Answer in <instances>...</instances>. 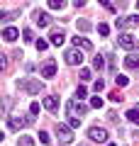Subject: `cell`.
<instances>
[{
  "instance_id": "6da1fadb",
  "label": "cell",
  "mask_w": 139,
  "mask_h": 146,
  "mask_svg": "<svg viewBox=\"0 0 139 146\" xmlns=\"http://www.w3.org/2000/svg\"><path fill=\"white\" fill-rule=\"evenodd\" d=\"M17 88L27 95H37L41 93V80H34V78H20L17 80Z\"/></svg>"
},
{
  "instance_id": "7a4b0ae2",
  "label": "cell",
  "mask_w": 139,
  "mask_h": 146,
  "mask_svg": "<svg viewBox=\"0 0 139 146\" xmlns=\"http://www.w3.org/2000/svg\"><path fill=\"white\" fill-rule=\"evenodd\" d=\"M32 122H34V117H27V119H22V117H17V115H10L7 117V129L10 131H17V129H22V127L25 124H32Z\"/></svg>"
},
{
  "instance_id": "3957f363",
  "label": "cell",
  "mask_w": 139,
  "mask_h": 146,
  "mask_svg": "<svg viewBox=\"0 0 139 146\" xmlns=\"http://www.w3.org/2000/svg\"><path fill=\"white\" fill-rule=\"evenodd\" d=\"M117 44L122 49H127V51H134V46H137V36H134L132 32H122V34L117 36Z\"/></svg>"
},
{
  "instance_id": "277c9868",
  "label": "cell",
  "mask_w": 139,
  "mask_h": 146,
  "mask_svg": "<svg viewBox=\"0 0 139 146\" xmlns=\"http://www.w3.org/2000/svg\"><path fill=\"white\" fill-rule=\"evenodd\" d=\"M88 136H90L93 141H98V144H105V141L110 139L108 129H103V127H90V129H88Z\"/></svg>"
},
{
  "instance_id": "5b68a950",
  "label": "cell",
  "mask_w": 139,
  "mask_h": 146,
  "mask_svg": "<svg viewBox=\"0 0 139 146\" xmlns=\"http://www.w3.org/2000/svg\"><path fill=\"white\" fill-rule=\"evenodd\" d=\"M115 25H117V29H132V27H137V25H139V17H137V15L117 17V20H115Z\"/></svg>"
},
{
  "instance_id": "8992f818",
  "label": "cell",
  "mask_w": 139,
  "mask_h": 146,
  "mask_svg": "<svg viewBox=\"0 0 139 146\" xmlns=\"http://www.w3.org/2000/svg\"><path fill=\"white\" fill-rule=\"evenodd\" d=\"M66 110H68V112H71V115L73 117H76V119H83V115H86V112H88V107H86V105H78V102H73V100H71V102H68L66 105Z\"/></svg>"
},
{
  "instance_id": "52a82bcc",
  "label": "cell",
  "mask_w": 139,
  "mask_h": 146,
  "mask_svg": "<svg viewBox=\"0 0 139 146\" xmlns=\"http://www.w3.org/2000/svg\"><path fill=\"white\" fill-rule=\"evenodd\" d=\"M66 63H68V66H81V63H83V54L78 51V49L66 51Z\"/></svg>"
},
{
  "instance_id": "ba28073f",
  "label": "cell",
  "mask_w": 139,
  "mask_h": 146,
  "mask_svg": "<svg viewBox=\"0 0 139 146\" xmlns=\"http://www.w3.org/2000/svg\"><path fill=\"white\" fill-rule=\"evenodd\" d=\"M56 136H59V141H63V144H68V141L73 139L71 129H68L66 124H56Z\"/></svg>"
},
{
  "instance_id": "9c48e42d",
  "label": "cell",
  "mask_w": 139,
  "mask_h": 146,
  "mask_svg": "<svg viewBox=\"0 0 139 146\" xmlns=\"http://www.w3.org/2000/svg\"><path fill=\"white\" fill-rule=\"evenodd\" d=\"M41 76H44V78H54V76H56V61H54V58H49V61L41 66Z\"/></svg>"
},
{
  "instance_id": "30bf717a",
  "label": "cell",
  "mask_w": 139,
  "mask_h": 146,
  "mask_svg": "<svg viewBox=\"0 0 139 146\" xmlns=\"http://www.w3.org/2000/svg\"><path fill=\"white\" fill-rule=\"evenodd\" d=\"M41 105H44L49 112H56V107H59V98H56V95H46V98L41 100Z\"/></svg>"
},
{
  "instance_id": "8fae6325",
  "label": "cell",
  "mask_w": 139,
  "mask_h": 146,
  "mask_svg": "<svg viewBox=\"0 0 139 146\" xmlns=\"http://www.w3.org/2000/svg\"><path fill=\"white\" fill-rule=\"evenodd\" d=\"M49 36H51V39H49V44H54V46H61V44L66 42V34H63L61 29H54Z\"/></svg>"
},
{
  "instance_id": "7c38bea8",
  "label": "cell",
  "mask_w": 139,
  "mask_h": 146,
  "mask_svg": "<svg viewBox=\"0 0 139 146\" xmlns=\"http://www.w3.org/2000/svg\"><path fill=\"white\" fill-rule=\"evenodd\" d=\"M32 17H34V22H37L39 27H49V25H51V17L46 15V12H39V10H37Z\"/></svg>"
},
{
  "instance_id": "4fadbf2b",
  "label": "cell",
  "mask_w": 139,
  "mask_h": 146,
  "mask_svg": "<svg viewBox=\"0 0 139 146\" xmlns=\"http://www.w3.org/2000/svg\"><path fill=\"white\" fill-rule=\"evenodd\" d=\"M0 36H3V39H5V42H15V39H17V36H20V32H17L15 29V27H5V29H3V34H0Z\"/></svg>"
},
{
  "instance_id": "5bb4252c",
  "label": "cell",
  "mask_w": 139,
  "mask_h": 146,
  "mask_svg": "<svg viewBox=\"0 0 139 146\" xmlns=\"http://www.w3.org/2000/svg\"><path fill=\"white\" fill-rule=\"evenodd\" d=\"M73 46L83 49V51H93V44L88 42V39H83V36H73Z\"/></svg>"
},
{
  "instance_id": "9a60e30c",
  "label": "cell",
  "mask_w": 139,
  "mask_h": 146,
  "mask_svg": "<svg viewBox=\"0 0 139 146\" xmlns=\"http://www.w3.org/2000/svg\"><path fill=\"white\" fill-rule=\"evenodd\" d=\"M124 66H127L129 71H134V68L139 66V58H137V56H134V54H132V56H127V58H124Z\"/></svg>"
},
{
  "instance_id": "2e32d148",
  "label": "cell",
  "mask_w": 139,
  "mask_h": 146,
  "mask_svg": "<svg viewBox=\"0 0 139 146\" xmlns=\"http://www.w3.org/2000/svg\"><path fill=\"white\" fill-rule=\"evenodd\" d=\"M46 5L51 7V10H63V7H66V3H63V0H49Z\"/></svg>"
},
{
  "instance_id": "e0dca14e",
  "label": "cell",
  "mask_w": 139,
  "mask_h": 146,
  "mask_svg": "<svg viewBox=\"0 0 139 146\" xmlns=\"http://www.w3.org/2000/svg\"><path fill=\"white\" fill-rule=\"evenodd\" d=\"M115 83H117V88H127L129 78H127V76H115Z\"/></svg>"
},
{
  "instance_id": "ac0fdd59",
  "label": "cell",
  "mask_w": 139,
  "mask_h": 146,
  "mask_svg": "<svg viewBox=\"0 0 139 146\" xmlns=\"http://www.w3.org/2000/svg\"><path fill=\"white\" fill-rule=\"evenodd\" d=\"M17 146H34V141H32V136H20V139H17Z\"/></svg>"
},
{
  "instance_id": "d6986e66",
  "label": "cell",
  "mask_w": 139,
  "mask_h": 146,
  "mask_svg": "<svg viewBox=\"0 0 139 146\" xmlns=\"http://www.w3.org/2000/svg\"><path fill=\"white\" fill-rule=\"evenodd\" d=\"M17 17V12H3L0 10V22H10V20H15Z\"/></svg>"
},
{
  "instance_id": "ffe728a7",
  "label": "cell",
  "mask_w": 139,
  "mask_h": 146,
  "mask_svg": "<svg viewBox=\"0 0 139 146\" xmlns=\"http://www.w3.org/2000/svg\"><path fill=\"white\" fill-rule=\"evenodd\" d=\"M90 107H93V110H100V107H103V98L93 95V98H90Z\"/></svg>"
},
{
  "instance_id": "44dd1931",
  "label": "cell",
  "mask_w": 139,
  "mask_h": 146,
  "mask_svg": "<svg viewBox=\"0 0 139 146\" xmlns=\"http://www.w3.org/2000/svg\"><path fill=\"white\" fill-rule=\"evenodd\" d=\"M76 27H78V32H88V29H90V22H88V20H78Z\"/></svg>"
},
{
  "instance_id": "7402d4cb",
  "label": "cell",
  "mask_w": 139,
  "mask_h": 146,
  "mask_svg": "<svg viewBox=\"0 0 139 146\" xmlns=\"http://www.w3.org/2000/svg\"><path fill=\"white\" fill-rule=\"evenodd\" d=\"M127 119L137 124V122H139V112H137V110H127Z\"/></svg>"
},
{
  "instance_id": "603a6c76",
  "label": "cell",
  "mask_w": 139,
  "mask_h": 146,
  "mask_svg": "<svg viewBox=\"0 0 139 146\" xmlns=\"http://www.w3.org/2000/svg\"><path fill=\"white\" fill-rule=\"evenodd\" d=\"M34 46L39 49V51H46V49H49V42H46V39H37V42H34Z\"/></svg>"
},
{
  "instance_id": "cb8c5ba5",
  "label": "cell",
  "mask_w": 139,
  "mask_h": 146,
  "mask_svg": "<svg viewBox=\"0 0 139 146\" xmlns=\"http://www.w3.org/2000/svg\"><path fill=\"white\" fill-rule=\"evenodd\" d=\"M110 100H112V102H122V100H124V95L120 93V90H112V93H110Z\"/></svg>"
},
{
  "instance_id": "d4e9b609",
  "label": "cell",
  "mask_w": 139,
  "mask_h": 146,
  "mask_svg": "<svg viewBox=\"0 0 139 146\" xmlns=\"http://www.w3.org/2000/svg\"><path fill=\"white\" fill-rule=\"evenodd\" d=\"M22 39H25V42H34V32L32 29H22Z\"/></svg>"
},
{
  "instance_id": "484cf974",
  "label": "cell",
  "mask_w": 139,
  "mask_h": 146,
  "mask_svg": "<svg viewBox=\"0 0 139 146\" xmlns=\"http://www.w3.org/2000/svg\"><path fill=\"white\" fill-rule=\"evenodd\" d=\"M93 66L98 68V71H103V68H105V61H103V56H95V58H93Z\"/></svg>"
},
{
  "instance_id": "4316f807",
  "label": "cell",
  "mask_w": 139,
  "mask_h": 146,
  "mask_svg": "<svg viewBox=\"0 0 139 146\" xmlns=\"http://www.w3.org/2000/svg\"><path fill=\"white\" fill-rule=\"evenodd\" d=\"M76 98H78V100H86V98H88V90L83 88V85H78V90H76Z\"/></svg>"
},
{
  "instance_id": "83f0119b",
  "label": "cell",
  "mask_w": 139,
  "mask_h": 146,
  "mask_svg": "<svg viewBox=\"0 0 139 146\" xmlns=\"http://www.w3.org/2000/svg\"><path fill=\"white\" fill-rule=\"evenodd\" d=\"M98 34H100V36H108V34H110V27L100 22V25H98Z\"/></svg>"
},
{
  "instance_id": "f1b7e54d",
  "label": "cell",
  "mask_w": 139,
  "mask_h": 146,
  "mask_svg": "<svg viewBox=\"0 0 139 146\" xmlns=\"http://www.w3.org/2000/svg\"><path fill=\"white\" fill-rule=\"evenodd\" d=\"M93 90H95V93H100V90H105V80L100 78V80H95V85H93Z\"/></svg>"
},
{
  "instance_id": "f546056e",
  "label": "cell",
  "mask_w": 139,
  "mask_h": 146,
  "mask_svg": "<svg viewBox=\"0 0 139 146\" xmlns=\"http://www.w3.org/2000/svg\"><path fill=\"white\" fill-rule=\"evenodd\" d=\"M78 127H81V119L71 117V119H68V129H78Z\"/></svg>"
},
{
  "instance_id": "4dcf8cb0",
  "label": "cell",
  "mask_w": 139,
  "mask_h": 146,
  "mask_svg": "<svg viewBox=\"0 0 139 146\" xmlns=\"http://www.w3.org/2000/svg\"><path fill=\"white\" fill-rule=\"evenodd\" d=\"M39 110H41V107H39V102H32V105H29V112H32V117H37V115H39Z\"/></svg>"
},
{
  "instance_id": "1f68e13d",
  "label": "cell",
  "mask_w": 139,
  "mask_h": 146,
  "mask_svg": "<svg viewBox=\"0 0 139 146\" xmlns=\"http://www.w3.org/2000/svg\"><path fill=\"white\" fill-rule=\"evenodd\" d=\"M90 78H93V73L88 68H81V80H90Z\"/></svg>"
},
{
  "instance_id": "d6a6232c",
  "label": "cell",
  "mask_w": 139,
  "mask_h": 146,
  "mask_svg": "<svg viewBox=\"0 0 139 146\" xmlns=\"http://www.w3.org/2000/svg\"><path fill=\"white\" fill-rule=\"evenodd\" d=\"M39 141H41V146H46L51 139H49V134H46V131H39Z\"/></svg>"
},
{
  "instance_id": "836d02e7",
  "label": "cell",
  "mask_w": 139,
  "mask_h": 146,
  "mask_svg": "<svg viewBox=\"0 0 139 146\" xmlns=\"http://www.w3.org/2000/svg\"><path fill=\"white\" fill-rule=\"evenodd\" d=\"M7 68V58H5V54H0V71H5Z\"/></svg>"
},
{
  "instance_id": "e575fe53",
  "label": "cell",
  "mask_w": 139,
  "mask_h": 146,
  "mask_svg": "<svg viewBox=\"0 0 139 146\" xmlns=\"http://www.w3.org/2000/svg\"><path fill=\"white\" fill-rule=\"evenodd\" d=\"M103 7H105V10H110V12H115V5H112V3H103Z\"/></svg>"
},
{
  "instance_id": "d590c367",
  "label": "cell",
  "mask_w": 139,
  "mask_h": 146,
  "mask_svg": "<svg viewBox=\"0 0 139 146\" xmlns=\"http://www.w3.org/2000/svg\"><path fill=\"white\" fill-rule=\"evenodd\" d=\"M105 146H115V144H105Z\"/></svg>"
}]
</instances>
